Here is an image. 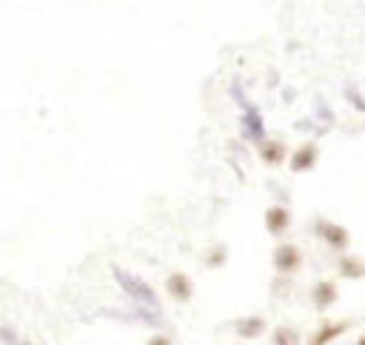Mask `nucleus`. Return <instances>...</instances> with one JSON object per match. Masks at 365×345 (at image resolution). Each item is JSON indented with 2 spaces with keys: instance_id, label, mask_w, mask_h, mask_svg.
<instances>
[{
  "instance_id": "f257e3e1",
  "label": "nucleus",
  "mask_w": 365,
  "mask_h": 345,
  "mask_svg": "<svg viewBox=\"0 0 365 345\" xmlns=\"http://www.w3.org/2000/svg\"><path fill=\"white\" fill-rule=\"evenodd\" d=\"M271 262H274V271H277L279 277H291V274H297V271L302 268V251H299V245H294V242H282V245L274 248Z\"/></svg>"
},
{
  "instance_id": "f03ea898",
  "label": "nucleus",
  "mask_w": 365,
  "mask_h": 345,
  "mask_svg": "<svg viewBox=\"0 0 365 345\" xmlns=\"http://www.w3.org/2000/svg\"><path fill=\"white\" fill-rule=\"evenodd\" d=\"M314 234L334 251H342L348 248L351 237H348V228L339 225V222H331V220H314Z\"/></svg>"
},
{
  "instance_id": "7ed1b4c3",
  "label": "nucleus",
  "mask_w": 365,
  "mask_h": 345,
  "mask_svg": "<svg viewBox=\"0 0 365 345\" xmlns=\"http://www.w3.org/2000/svg\"><path fill=\"white\" fill-rule=\"evenodd\" d=\"M165 291H168L171 299H177V302H188V299L194 297V282H191L188 274L174 271V274H168V279H165Z\"/></svg>"
},
{
  "instance_id": "20e7f679",
  "label": "nucleus",
  "mask_w": 365,
  "mask_h": 345,
  "mask_svg": "<svg viewBox=\"0 0 365 345\" xmlns=\"http://www.w3.org/2000/svg\"><path fill=\"white\" fill-rule=\"evenodd\" d=\"M262 222H265V231H268V234L279 237V234H285L288 225H291V211H288L285 205H271V208L265 211Z\"/></svg>"
},
{
  "instance_id": "39448f33",
  "label": "nucleus",
  "mask_w": 365,
  "mask_h": 345,
  "mask_svg": "<svg viewBox=\"0 0 365 345\" xmlns=\"http://www.w3.org/2000/svg\"><path fill=\"white\" fill-rule=\"evenodd\" d=\"M311 302L317 311H328L336 302V285L331 279H319L311 285Z\"/></svg>"
},
{
  "instance_id": "423d86ee",
  "label": "nucleus",
  "mask_w": 365,
  "mask_h": 345,
  "mask_svg": "<svg viewBox=\"0 0 365 345\" xmlns=\"http://www.w3.org/2000/svg\"><path fill=\"white\" fill-rule=\"evenodd\" d=\"M348 319H339V322H322L314 334H311V339H308V345H331L336 336H342L345 331H348Z\"/></svg>"
},
{
  "instance_id": "0eeeda50",
  "label": "nucleus",
  "mask_w": 365,
  "mask_h": 345,
  "mask_svg": "<svg viewBox=\"0 0 365 345\" xmlns=\"http://www.w3.org/2000/svg\"><path fill=\"white\" fill-rule=\"evenodd\" d=\"M314 165H317V145L314 143H305V145L294 148V154H291V171L302 174V171H311Z\"/></svg>"
},
{
  "instance_id": "6e6552de",
  "label": "nucleus",
  "mask_w": 365,
  "mask_h": 345,
  "mask_svg": "<svg viewBox=\"0 0 365 345\" xmlns=\"http://www.w3.org/2000/svg\"><path fill=\"white\" fill-rule=\"evenodd\" d=\"M259 157L265 165H282L288 157V148L279 140H265V143H259Z\"/></svg>"
},
{
  "instance_id": "1a4fd4ad",
  "label": "nucleus",
  "mask_w": 365,
  "mask_h": 345,
  "mask_svg": "<svg viewBox=\"0 0 365 345\" xmlns=\"http://www.w3.org/2000/svg\"><path fill=\"white\" fill-rule=\"evenodd\" d=\"M336 271L342 274V279H362L365 277V262L354 254H342L336 259Z\"/></svg>"
},
{
  "instance_id": "9d476101",
  "label": "nucleus",
  "mask_w": 365,
  "mask_h": 345,
  "mask_svg": "<svg viewBox=\"0 0 365 345\" xmlns=\"http://www.w3.org/2000/svg\"><path fill=\"white\" fill-rule=\"evenodd\" d=\"M234 331H237V336H242V339H257V336L265 331V319H262V316H242V319L234 322Z\"/></svg>"
},
{
  "instance_id": "9b49d317",
  "label": "nucleus",
  "mask_w": 365,
  "mask_h": 345,
  "mask_svg": "<svg viewBox=\"0 0 365 345\" xmlns=\"http://www.w3.org/2000/svg\"><path fill=\"white\" fill-rule=\"evenodd\" d=\"M271 345H299V334L291 325H277L271 334Z\"/></svg>"
},
{
  "instance_id": "f8f14e48",
  "label": "nucleus",
  "mask_w": 365,
  "mask_h": 345,
  "mask_svg": "<svg viewBox=\"0 0 365 345\" xmlns=\"http://www.w3.org/2000/svg\"><path fill=\"white\" fill-rule=\"evenodd\" d=\"M225 257H228V248H225V245H214V248H208V254H205V265H208V268H220V265L225 262Z\"/></svg>"
},
{
  "instance_id": "ddd939ff",
  "label": "nucleus",
  "mask_w": 365,
  "mask_h": 345,
  "mask_svg": "<svg viewBox=\"0 0 365 345\" xmlns=\"http://www.w3.org/2000/svg\"><path fill=\"white\" fill-rule=\"evenodd\" d=\"M145 345H174V342H171V339H168L165 334H154V336H151V339H148Z\"/></svg>"
},
{
  "instance_id": "4468645a",
  "label": "nucleus",
  "mask_w": 365,
  "mask_h": 345,
  "mask_svg": "<svg viewBox=\"0 0 365 345\" xmlns=\"http://www.w3.org/2000/svg\"><path fill=\"white\" fill-rule=\"evenodd\" d=\"M359 345H365V336H359Z\"/></svg>"
}]
</instances>
